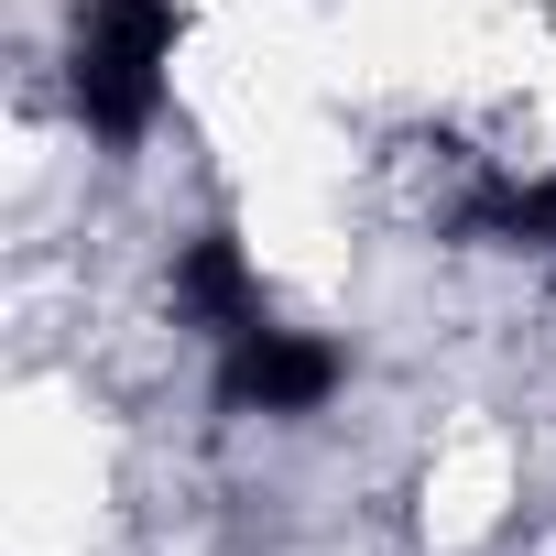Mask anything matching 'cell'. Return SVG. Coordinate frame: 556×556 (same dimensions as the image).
Listing matches in <instances>:
<instances>
[{"instance_id":"cell-3","label":"cell","mask_w":556,"mask_h":556,"mask_svg":"<svg viewBox=\"0 0 556 556\" xmlns=\"http://www.w3.org/2000/svg\"><path fill=\"white\" fill-rule=\"evenodd\" d=\"M175 317H186V328H207V339L262 328V285H251L240 240H197V251L175 262Z\"/></svg>"},{"instance_id":"cell-1","label":"cell","mask_w":556,"mask_h":556,"mask_svg":"<svg viewBox=\"0 0 556 556\" xmlns=\"http://www.w3.org/2000/svg\"><path fill=\"white\" fill-rule=\"evenodd\" d=\"M164 66H175V12L164 0H88L77 23V110L110 142H142L164 110Z\"/></svg>"},{"instance_id":"cell-4","label":"cell","mask_w":556,"mask_h":556,"mask_svg":"<svg viewBox=\"0 0 556 556\" xmlns=\"http://www.w3.org/2000/svg\"><path fill=\"white\" fill-rule=\"evenodd\" d=\"M469 229H491V240H513V251H556V175L480 186V197H469Z\"/></svg>"},{"instance_id":"cell-2","label":"cell","mask_w":556,"mask_h":556,"mask_svg":"<svg viewBox=\"0 0 556 556\" xmlns=\"http://www.w3.org/2000/svg\"><path fill=\"white\" fill-rule=\"evenodd\" d=\"M218 393H229L240 415H317V404L339 393V350H328V339H295V328H240Z\"/></svg>"}]
</instances>
